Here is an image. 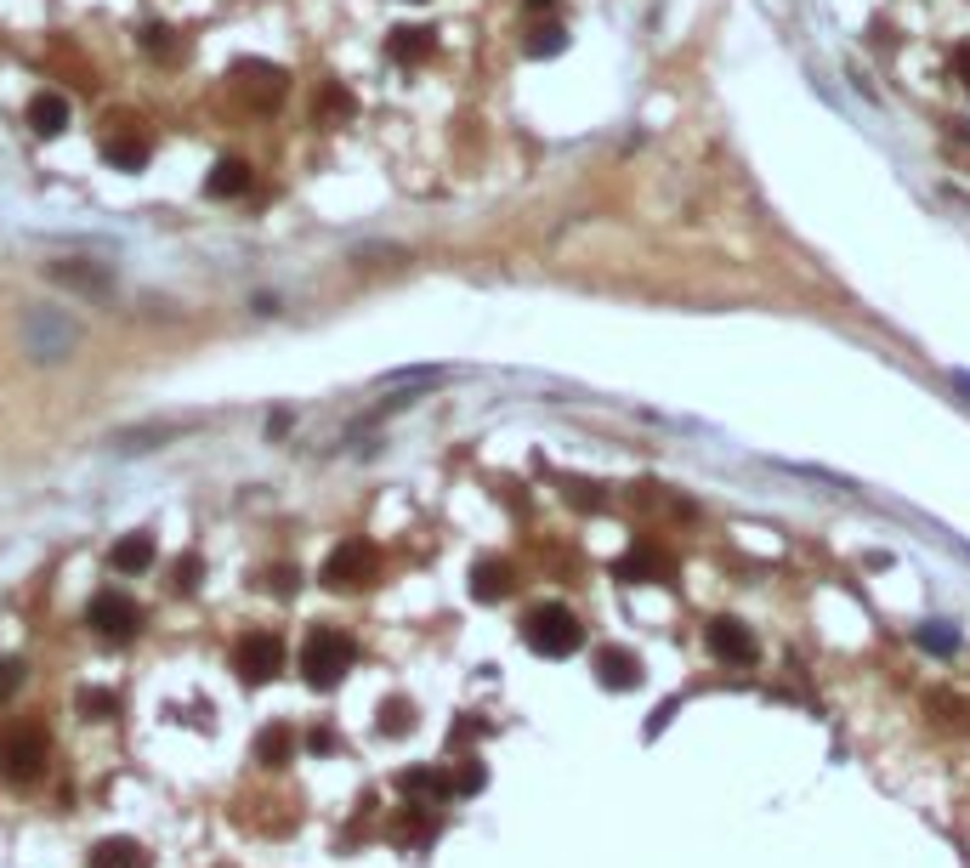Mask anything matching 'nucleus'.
Here are the masks:
<instances>
[{
	"instance_id": "1",
	"label": "nucleus",
	"mask_w": 970,
	"mask_h": 868,
	"mask_svg": "<svg viewBox=\"0 0 970 868\" xmlns=\"http://www.w3.org/2000/svg\"><path fill=\"white\" fill-rule=\"evenodd\" d=\"M353 659H358L353 636L335 630V625H318V630L307 636V648H302V676H307L318 692H330V687H341V681H346Z\"/></svg>"
},
{
	"instance_id": "2",
	"label": "nucleus",
	"mask_w": 970,
	"mask_h": 868,
	"mask_svg": "<svg viewBox=\"0 0 970 868\" xmlns=\"http://www.w3.org/2000/svg\"><path fill=\"white\" fill-rule=\"evenodd\" d=\"M522 641L539 653V659H567V653H579L585 648V625L567 608H534L528 618H522Z\"/></svg>"
},
{
	"instance_id": "3",
	"label": "nucleus",
	"mask_w": 970,
	"mask_h": 868,
	"mask_svg": "<svg viewBox=\"0 0 970 868\" xmlns=\"http://www.w3.org/2000/svg\"><path fill=\"white\" fill-rule=\"evenodd\" d=\"M46 732L40 727H29V722H17V727H7L0 732V778H12V783H35L40 773H46Z\"/></svg>"
},
{
	"instance_id": "4",
	"label": "nucleus",
	"mask_w": 970,
	"mask_h": 868,
	"mask_svg": "<svg viewBox=\"0 0 970 868\" xmlns=\"http://www.w3.org/2000/svg\"><path fill=\"white\" fill-rule=\"evenodd\" d=\"M279 664H284V648H279V636H272V630H244L233 641V669L251 687L272 681V676H279Z\"/></svg>"
},
{
	"instance_id": "5",
	"label": "nucleus",
	"mask_w": 970,
	"mask_h": 868,
	"mask_svg": "<svg viewBox=\"0 0 970 868\" xmlns=\"http://www.w3.org/2000/svg\"><path fill=\"white\" fill-rule=\"evenodd\" d=\"M86 625L103 636V641H131V636L142 630V608H137L131 597H119V590H103V597H91Z\"/></svg>"
},
{
	"instance_id": "6",
	"label": "nucleus",
	"mask_w": 970,
	"mask_h": 868,
	"mask_svg": "<svg viewBox=\"0 0 970 868\" xmlns=\"http://www.w3.org/2000/svg\"><path fill=\"white\" fill-rule=\"evenodd\" d=\"M375 579V551H369L363 539H346L330 551V562H323V585H335V590H358Z\"/></svg>"
},
{
	"instance_id": "7",
	"label": "nucleus",
	"mask_w": 970,
	"mask_h": 868,
	"mask_svg": "<svg viewBox=\"0 0 970 868\" xmlns=\"http://www.w3.org/2000/svg\"><path fill=\"white\" fill-rule=\"evenodd\" d=\"M710 653H715L720 664H750V659H755L750 625H738V618H715V625H710Z\"/></svg>"
},
{
	"instance_id": "8",
	"label": "nucleus",
	"mask_w": 970,
	"mask_h": 868,
	"mask_svg": "<svg viewBox=\"0 0 970 868\" xmlns=\"http://www.w3.org/2000/svg\"><path fill=\"white\" fill-rule=\"evenodd\" d=\"M596 681L613 692H630V687H641V659L630 648H602L596 653Z\"/></svg>"
},
{
	"instance_id": "9",
	"label": "nucleus",
	"mask_w": 970,
	"mask_h": 868,
	"mask_svg": "<svg viewBox=\"0 0 970 868\" xmlns=\"http://www.w3.org/2000/svg\"><path fill=\"white\" fill-rule=\"evenodd\" d=\"M109 567H114V574H142V567H154V534H126V539H114Z\"/></svg>"
},
{
	"instance_id": "10",
	"label": "nucleus",
	"mask_w": 970,
	"mask_h": 868,
	"mask_svg": "<svg viewBox=\"0 0 970 868\" xmlns=\"http://www.w3.org/2000/svg\"><path fill=\"white\" fill-rule=\"evenodd\" d=\"M91 868H148V846L131 834H114L91 852Z\"/></svg>"
},
{
	"instance_id": "11",
	"label": "nucleus",
	"mask_w": 970,
	"mask_h": 868,
	"mask_svg": "<svg viewBox=\"0 0 970 868\" xmlns=\"http://www.w3.org/2000/svg\"><path fill=\"white\" fill-rule=\"evenodd\" d=\"M471 597L477 602H500V597H511V562H477L471 567Z\"/></svg>"
},
{
	"instance_id": "12",
	"label": "nucleus",
	"mask_w": 970,
	"mask_h": 868,
	"mask_svg": "<svg viewBox=\"0 0 970 868\" xmlns=\"http://www.w3.org/2000/svg\"><path fill=\"white\" fill-rule=\"evenodd\" d=\"M29 126H35L40 137L68 131V97H63V91H40L35 103H29Z\"/></svg>"
},
{
	"instance_id": "13",
	"label": "nucleus",
	"mask_w": 970,
	"mask_h": 868,
	"mask_svg": "<svg viewBox=\"0 0 970 868\" xmlns=\"http://www.w3.org/2000/svg\"><path fill=\"white\" fill-rule=\"evenodd\" d=\"M251 188V165L244 159H216L210 165V177H205V193L210 200H233V193Z\"/></svg>"
},
{
	"instance_id": "14",
	"label": "nucleus",
	"mask_w": 970,
	"mask_h": 868,
	"mask_svg": "<svg viewBox=\"0 0 970 868\" xmlns=\"http://www.w3.org/2000/svg\"><path fill=\"white\" fill-rule=\"evenodd\" d=\"M397 789H404L409 801H449V795H455V783L443 778V773H432V766H414V773H404V778H397Z\"/></svg>"
},
{
	"instance_id": "15",
	"label": "nucleus",
	"mask_w": 970,
	"mask_h": 868,
	"mask_svg": "<svg viewBox=\"0 0 970 868\" xmlns=\"http://www.w3.org/2000/svg\"><path fill=\"white\" fill-rule=\"evenodd\" d=\"M103 159L114 170H142L148 165V142L131 137V131H119V137H103Z\"/></svg>"
},
{
	"instance_id": "16",
	"label": "nucleus",
	"mask_w": 970,
	"mask_h": 868,
	"mask_svg": "<svg viewBox=\"0 0 970 868\" xmlns=\"http://www.w3.org/2000/svg\"><path fill=\"white\" fill-rule=\"evenodd\" d=\"M386 52H392L397 63H414V58H426V52H432V29H392Z\"/></svg>"
},
{
	"instance_id": "17",
	"label": "nucleus",
	"mask_w": 970,
	"mask_h": 868,
	"mask_svg": "<svg viewBox=\"0 0 970 868\" xmlns=\"http://www.w3.org/2000/svg\"><path fill=\"white\" fill-rule=\"evenodd\" d=\"M80 715H86V722H114L119 699H114L109 687H86V692H80Z\"/></svg>"
},
{
	"instance_id": "18",
	"label": "nucleus",
	"mask_w": 970,
	"mask_h": 868,
	"mask_svg": "<svg viewBox=\"0 0 970 868\" xmlns=\"http://www.w3.org/2000/svg\"><path fill=\"white\" fill-rule=\"evenodd\" d=\"M256 761H261V766H284V761H290V727L261 732V738H256Z\"/></svg>"
},
{
	"instance_id": "19",
	"label": "nucleus",
	"mask_w": 970,
	"mask_h": 868,
	"mask_svg": "<svg viewBox=\"0 0 970 868\" xmlns=\"http://www.w3.org/2000/svg\"><path fill=\"white\" fill-rule=\"evenodd\" d=\"M409 727H414V704L386 699V704H381V732H386V738H397V732H409Z\"/></svg>"
},
{
	"instance_id": "20",
	"label": "nucleus",
	"mask_w": 970,
	"mask_h": 868,
	"mask_svg": "<svg viewBox=\"0 0 970 868\" xmlns=\"http://www.w3.org/2000/svg\"><path fill=\"white\" fill-rule=\"evenodd\" d=\"M659 567H664V557H653V551H630L625 562H618V579H630V585H636V579H647V574H659Z\"/></svg>"
},
{
	"instance_id": "21",
	"label": "nucleus",
	"mask_w": 970,
	"mask_h": 868,
	"mask_svg": "<svg viewBox=\"0 0 970 868\" xmlns=\"http://www.w3.org/2000/svg\"><path fill=\"white\" fill-rule=\"evenodd\" d=\"M567 46V35L557 29V23H545V29H534V40H528V58H557Z\"/></svg>"
},
{
	"instance_id": "22",
	"label": "nucleus",
	"mask_w": 970,
	"mask_h": 868,
	"mask_svg": "<svg viewBox=\"0 0 970 868\" xmlns=\"http://www.w3.org/2000/svg\"><path fill=\"white\" fill-rule=\"evenodd\" d=\"M919 648H931V653H954V648H959V636H954V630H942V625H926V630H919Z\"/></svg>"
},
{
	"instance_id": "23",
	"label": "nucleus",
	"mask_w": 970,
	"mask_h": 868,
	"mask_svg": "<svg viewBox=\"0 0 970 868\" xmlns=\"http://www.w3.org/2000/svg\"><path fill=\"white\" fill-rule=\"evenodd\" d=\"M261 585H267V590H279V597H295V590H302V579H295V567H267V574H261Z\"/></svg>"
},
{
	"instance_id": "24",
	"label": "nucleus",
	"mask_w": 970,
	"mask_h": 868,
	"mask_svg": "<svg viewBox=\"0 0 970 868\" xmlns=\"http://www.w3.org/2000/svg\"><path fill=\"white\" fill-rule=\"evenodd\" d=\"M449 783H455V795H477V789H483V766H477V761H465Z\"/></svg>"
},
{
	"instance_id": "25",
	"label": "nucleus",
	"mask_w": 970,
	"mask_h": 868,
	"mask_svg": "<svg viewBox=\"0 0 970 868\" xmlns=\"http://www.w3.org/2000/svg\"><path fill=\"white\" fill-rule=\"evenodd\" d=\"M17 681H23V664H17V659H0V699H12Z\"/></svg>"
},
{
	"instance_id": "26",
	"label": "nucleus",
	"mask_w": 970,
	"mask_h": 868,
	"mask_svg": "<svg viewBox=\"0 0 970 868\" xmlns=\"http://www.w3.org/2000/svg\"><path fill=\"white\" fill-rule=\"evenodd\" d=\"M177 590H199V557H182L177 562V579H170Z\"/></svg>"
},
{
	"instance_id": "27",
	"label": "nucleus",
	"mask_w": 970,
	"mask_h": 868,
	"mask_svg": "<svg viewBox=\"0 0 970 868\" xmlns=\"http://www.w3.org/2000/svg\"><path fill=\"white\" fill-rule=\"evenodd\" d=\"M959 80L970 86V52H959Z\"/></svg>"
},
{
	"instance_id": "28",
	"label": "nucleus",
	"mask_w": 970,
	"mask_h": 868,
	"mask_svg": "<svg viewBox=\"0 0 970 868\" xmlns=\"http://www.w3.org/2000/svg\"><path fill=\"white\" fill-rule=\"evenodd\" d=\"M528 7H534V12H539V7H557V0H528Z\"/></svg>"
}]
</instances>
